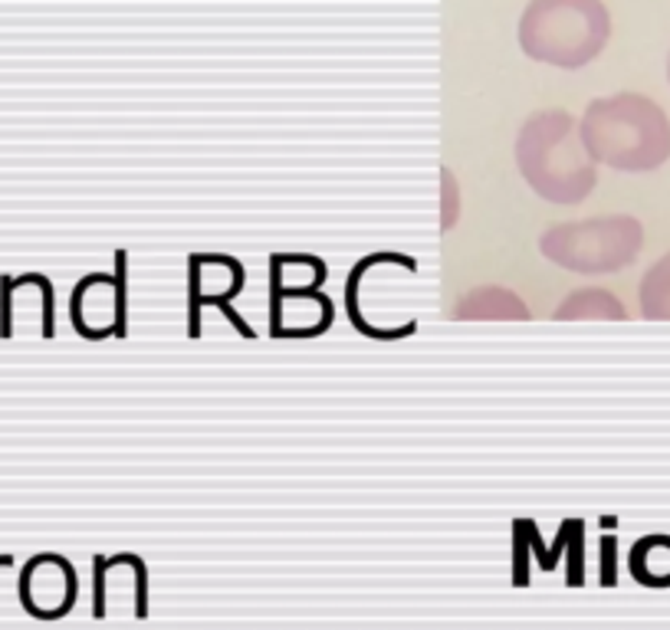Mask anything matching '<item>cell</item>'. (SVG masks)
Wrapping results in <instances>:
<instances>
[{"label":"cell","mask_w":670,"mask_h":630,"mask_svg":"<svg viewBox=\"0 0 670 630\" xmlns=\"http://www.w3.org/2000/svg\"><path fill=\"white\" fill-rule=\"evenodd\" d=\"M582 145L592 161L618 171H655L670 158V118L641 93L595 99L582 118Z\"/></svg>","instance_id":"obj_1"},{"label":"cell","mask_w":670,"mask_h":630,"mask_svg":"<svg viewBox=\"0 0 670 630\" xmlns=\"http://www.w3.org/2000/svg\"><path fill=\"white\" fill-rule=\"evenodd\" d=\"M516 36L530 60L578 70L605 50L611 17L601 0H530Z\"/></svg>","instance_id":"obj_2"},{"label":"cell","mask_w":670,"mask_h":630,"mask_svg":"<svg viewBox=\"0 0 670 630\" xmlns=\"http://www.w3.org/2000/svg\"><path fill=\"white\" fill-rule=\"evenodd\" d=\"M645 243V227L635 217H592L562 223L543 233L540 250L553 256L562 270L575 273H615L635 263Z\"/></svg>","instance_id":"obj_3"},{"label":"cell","mask_w":670,"mask_h":630,"mask_svg":"<svg viewBox=\"0 0 670 630\" xmlns=\"http://www.w3.org/2000/svg\"><path fill=\"white\" fill-rule=\"evenodd\" d=\"M523 138H530L533 145H540L543 151H549V165H543V171H536L530 178L533 191L543 198H553L562 204H578L582 198L592 195L595 188V168L588 151L578 148L575 141V122L562 112H536L526 128Z\"/></svg>","instance_id":"obj_4"},{"label":"cell","mask_w":670,"mask_h":630,"mask_svg":"<svg viewBox=\"0 0 670 630\" xmlns=\"http://www.w3.org/2000/svg\"><path fill=\"white\" fill-rule=\"evenodd\" d=\"M270 286H273V293H270V306H273L270 332L276 338H283V332L293 318H306V338L323 335L333 325V303L326 293L306 290V286H283L276 280H270Z\"/></svg>","instance_id":"obj_5"},{"label":"cell","mask_w":670,"mask_h":630,"mask_svg":"<svg viewBox=\"0 0 670 630\" xmlns=\"http://www.w3.org/2000/svg\"><path fill=\"white\" fill-rule=\"evenodd\" d=\"M43 595H53L60 615H66V611L73 608V601H76V571H73V568H63V571L56 575V581H40V575L27 565V568H23V581H20L23 608H27L30 615H36Z\"/></svg>","instance_id":"obj_6"},{"label":"cell","mask_w":670,"mask_h":630,"mask_svg":"<svg viewBox=\"0 0 670 630\" xmlns=\"http://www.w3.org/2000/svg\"><path fill=\"white\" fill-rule=\"evenodd\" d=\"M460 318H530V309L500 286H486L457 306Z\"/></svg>","instance_id":"obj_7"},{"label":"cell","mask_w":670,"mask_h":630,"mask_svg":"<svg viewBox=\"0 0 670 630\" xmlns=\"http://www.w3.org/2000/svg\"><path fill=\"white\" fill-rule=\"evenodd\" d=\"M556 318H628V313L605 290H578L558 306Z\"/></svg>","instance_id":"obj_8"},{"label":"cell","mask_w":670,"mask_h":630,"mask_svg":"<svg viewBox=\"0 0 670 630\" xmlns=\"http://www.w3.org/2000/svg\"><path fill=\"white\" fill-rule=\"evenodd\" d=\"M641 313L648 318H670V253L641 280Z\"/></svg>","instance_id":"obj_9"},{"label":"cell","mask_w":670,"mask_h":630,"mask_svg":"<svg viewBox=\"0 0 670 630\" xmlns=\"http://www.w3.org/2000/svg\"><path fill=\"white\" fill-rule=\"evenodd\" d=\"M0 335H13V276H0Z\"/></svg>","instance_id":"obj_10"},{"label":"cell","mask_w":670,"mask_h":630,"mask_svg":"<svg viewBox=\"0 0 670 630\" xmlns=\"http://www.w3.org/2000/svg\"><path fill=\"white\" fill-rule=\"evenodd\" d=\"M93 571H96V598H93V615L96 618H106V558L96 555L93 558Z\"/></svg>","instance_id":"obj_11"},{"label":"cell","mask_w":670,"mask_h":630,"mask_svg":"<svg viewBox=\"0 0 670 630\" xmlns=\"http://www.w3.org/2000/svg\"><path fill=\"white\" fill-rule=\"evenodd\" d=\"M601 552H605V585H615V538H605L601 542Z\"/></svg>","instance_id":"obj_12"},{"label":"cell","mask_w":670,"mask_h":630,"mask_svg":"<svg viewBox=\"0 0 670 630\" xmlns=\"http://www.w3.org/2000/svg\"><path fill=\"white\" fill-rule=\"evenodd\" d=\"M444 178V195H447V217H444V227H450L453 223V213H457V201H453V178H450V171H444L441 175Z\"/></svg>","instance_id":"obj_13"},{"label":"cell","mask_w":670,"mask_h":630,"mask_svg":"<svg viewBox=\"0 0 670 630\" xmlns=\"http://www.w3.org/2000/svg\"><path fill=\"white\" fill-rule=\"evenodd\" d=\"M13 565V555H0V568H10Z\"/></svg>","instance_id":"obj_14"},{"label":"cell","mask_w":670,"mask_h":630,"mask_svg":"<svg viewBox=\"0 0 670 630\" xmlns=\"http://www.w3.org/2000/svg\"><path fill=\"white\" fill-rule=\"evenodd\" d=\"M668 80H670V60H668Z\"/></svg>","instance_id":"obj_15"}]
</instances>
